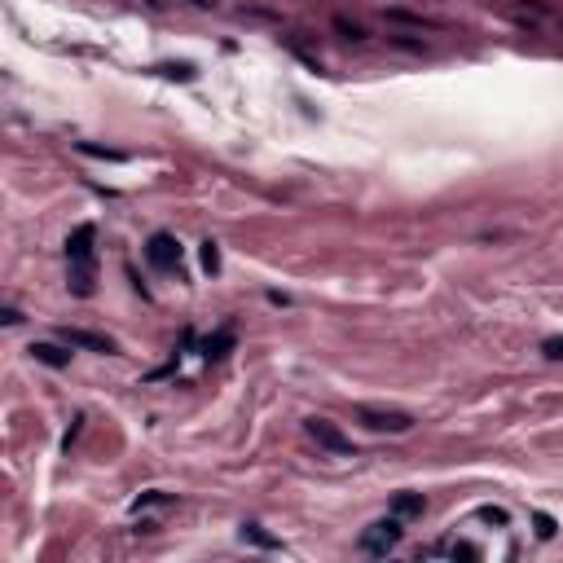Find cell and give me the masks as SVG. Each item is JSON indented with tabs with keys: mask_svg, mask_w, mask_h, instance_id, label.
Instances as JSON below:
<instances>
[{
	"mask_svg": "<svg viewBox=\"0 0 563 563\" xmlns=\"http://www.w3.org/2000/svg\"><path fill=\"white\" fill-rule=\"evenodd\" d=\"M31 357L44 361V366H53V370H62L66 361H71V352H62L58 344H31Z\"/></svg>",
	"mask_w": 563,
	"mask_h": 563,
	"instance_id": "obj_8",
	"label": "cell"
},
{
	"mask_svg": "<svg viewBox=\"0 0 563 563\" xmlns=\"http://www.w3.org/2000/svg\"><path fill=\"white\" fill-rule=\"evenodd\" d=\"M190 5H194V9H216L220 0H190Z\"/></svg>",
	"mask_w": 563,
	"mask_h": 563,
	"instance_id": "obj_15",
	"label": "cell"
},
{
	"mask_svg": "<svg viewBox=\"0 0 563 563\" xmlns=\"http://www.w3.org/2000/svg\"><path fill=\"white\" fill-rule=\"evenodd\" d=\"M401 537H405V520L401 515H388V520H374L366 533H361V550H366V555H388V550L401 546Z\"/></svg>",
	"mask_w": 563,
	"mask_h": 563,
	"instance_id": "obj_3",
	"label": "cell"
},
{
	"mask_svg": "<svg viewBox=\"0 0 563 563\" xmlns=\"http://www.w3.org/2000/svg\"><path fill=\"white\" fill-rule=\"evenodd\" d=\"M335 27H339V31H344V36H348V40H366V31H361V27H357V22H348V18H335Z\"/></svg>",
	"mask_w": 563,
	"mask_h": 563,
	"instance_id": "obj_12",
	"label": "cell"
},
{
	"mask_svg": "<svg viewBox=\"0 0 563 563\" xmlns=\"http://www.w3.org/2000/svg\"><path fill=\"white\" fill-rule=\"evenodd\" d=\"M440 555H454V559H480V550H476V546H467V542H445V546H440Z\"/></svg>",
	"mask_w": 563,
	"mask_h": 563,
	"instance_id": "obj_9",
	"label": "cell"
},
{
	"mask_svg": "<svg viewBox=\"0 0 563 563\" xmlns=\"http://www.w3.org/2000/svg\"><path fill=\"white\" fill-rule=\"evenodd\" d=\"M304 432L317 440V445L322 449H330V454H352V440L339 432L335 423H330V418H304Z\"/></svg>",
	"mask_w": 563,
	"mask_h": 563,
	"instance_id": "obj_5",
	"label": "cell"
},
{
	"mask_svg": "<svg viewBox=\"0 0 563 563\" xmlns=\"http://www.w3.org/2000/svg\"><path fill=\"white\" fill-rule=\"evenodd\" d=\"M58 335H62V344H71V348H84V352H115V344H110L106 335H93V330H75V326H62Z\"/></svg>",
	"mask_w": 563,
	"mask_h": 563,
	"instance_id": "obj_6",
	"label": "cell"
},
{
	"mask_svg": "<svg viewBox=\"0 0 563 563\" xmlns=\"http://www.w3.org/2000/svg\"><path fill=\"white\" fill-rule=\"evenodd\" d=\"M537 533H542V537H555V520H550V515H537Z\"/></svg>",
	"mask_w": 563,
	"mask_h": 563,
	"instance_id": "obj_14",
	"label": "cell"
},
{
	"mask_svg": "<svg viewBox=\"0 0 563 563\" xmlns=\"http://www.w3.org/2000/svg\"><path fill=\"white\" fill-rule=\"evenodd\" d=\"M542 352H546L550 361H563V339H546V344H542Z\"/></svg>",
	"mask_w": 563,
	"mask_h": 563,
	"instance_id": "obj_13",
	"label": "cell"
},
{
	"mask_svg": "<svg viewBox=\"0 0 563 563\" xmlns=\"http://www.w3.org/2000/svg\"><path fill=\"white\" fill-rule=\"evenodd\" d=\"M357 423L366 432H388V436H405L414 427V414L405 410H388V405H357Z\"/></svg>",
	"mask_w": 563,
	"mask_h": 563,
	"instance_id": "obj_2",
	"label": "cell"
},
{
	"mask_svg": "<svg viewBox=\"0 0 563 563\" xmlns=\"http://www.w3.org/2000/svg\"><path fill=\"white\" fill-rule=\"evenodd\" d=\"M97 229L93 225H75L71 238H66V286H71L80 300L93 295V282H97Z\"/></svg>",
	"mask_w": 563,
	"mask_h": 563,
	"instance_id": "obj_1",
	"label": "cell"
},
{
	"mask_svg": "<svg viewBox=\"0 0 563 563\" xmlns=\"http://www.w3.org/2000/svg\"><path fill=\"white\" fill-rule=\"evenodd\" d=\"M242 542H256V546H278L269 533H260V524H242Z\"/></svg>",
	"mask_w": 563,
	"mask_h": 563,
	"instance_id": "obj_10",
	"label": "cell"
},
{
	"mask_svg": "<svg viewBox=\"0 0 563 563\" xmlns=\"http://www.w3.org/2000/svg\"><path fill=\"white\" fill-rule=\"evenodd\" d=\"M203 269H207V273H216V269H220V251H216V242H203Z\"/></svg>",
	"mask_w": 563,
	"mask_h": 563,
	"instance_id": "obj_11",
	"label": "cell"
},
{
	"mask_svg": "<svg viewBox=\"0 0 563 563\" xmlns=\"http://www.w3.org/2000/svg\"><path fill=\"white\" fill-rule=\"evenodd\" d=\"M146 260L159 273H176V269H181V242H176L172 234H154L146 242Z\"/></svg>",
	"mask_w": 563,
	"mask_h": 563,
	"instance_id": "obj_4",
	"label": "cell"
},
{
	"mask_svg": "<svg viewBox=\"0 0 563 563\" xmlns=\"http://www.w3.org/2000/svg\"><path fill=\"white\" fill-rule=\"evenodd\" d=\"M423 511H427L423 493H396L392 498V515H401V520H418Z\"/></svg>",
	"mask_w": 563,
	"mask_h": 563,
	"instance_id": "obj_7",
	"label": "cell"
}]
</instances>
